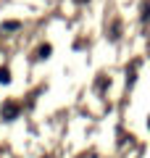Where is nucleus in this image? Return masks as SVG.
<instances>
[{"label": "nucleus", "instance_id": "4", "mask_svg": "<svg viewBox=\"0 0 150 158\" xmlns=\"http://www.w3.org/2000/svg\"><path fill=\"white\" fill-rule=\"evenodd\" d=\"M40 56L48 58V56H50V45H42V48H40Z\"/></svg>", "mask_w": 150, "mask_h": 158}, {"label": "nucleus", "instance_id": "1", "mask_svg": "<svg viewBox=\"0 0 150 158\" xmlns=\"http://www.w3.org/2000/svg\"><path fill=\"white\" fill-rule=\"evenodd\" d=\"M3 29H6V32H16V29H19V21H6V24H3Z\"/></svg>", "mask_w": 150, "mask_h": 158}, {"label": "nucleus", "instance_id": "2", "mask_svg": "<svg viewBox=\"0 0 150 158\" xmlns=\"http://www.w3.org/2000/svg\"><path fill=\"white\" fill-rule=\"evenodd\" d=\"M148 19H150V3H145L142 6V24H148Z\"/></svg>", "mask_w": 150, "mask_h": 158}, {"label": "nucleus", "instance_id": "3", "mask_svg": "<svg viewBox=\"0 0 150 158\" xmlns=\"http://www.w3.org/2000/svg\"><path fill=\"white\" fill-rule=\"evenodd\" d=\"M0 82H11V74H8V69H0Z\"/></svg>", "mask_w": 150, "mask_h": 158}, {"label": "nucleus", "instance_id": "5", "mask_svg": "<svg viewBox=\"0 0 150 158\" xmlns=\"http://www.w3.org/2000/svg\"><path fill=\"white\" fill-rule=\"evenodd\" d=\"M77 3H84V0H77Z\"/></svg>", "mask_w": 150, "mask_h": 158}]
</instances>
